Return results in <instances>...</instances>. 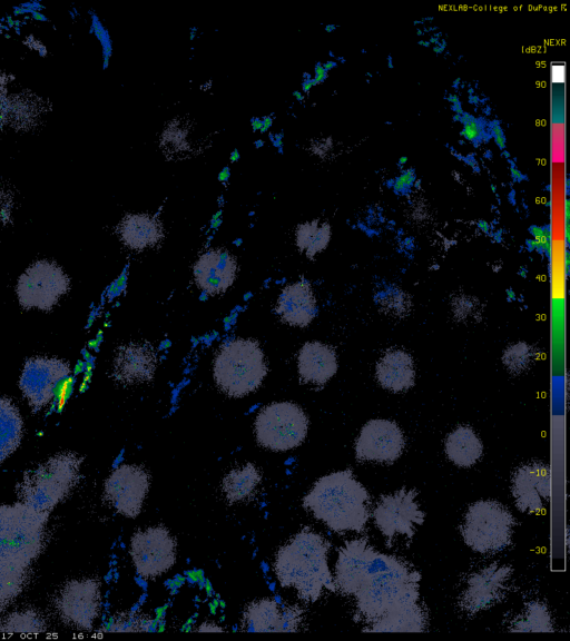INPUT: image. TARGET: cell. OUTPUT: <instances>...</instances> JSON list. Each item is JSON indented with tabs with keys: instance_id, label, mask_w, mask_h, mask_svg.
I'll return each instance as SVG.
<instances>
[{
	"instance_id": "6da1fadb",
	"label": "cell",
	"mask_w": 570,
	"mask_h": 641,
	"mask_svg": "<svg viewBox=\"0 0 570 641\" xmlns=\"http://www.w3.org/2000/svg\"><path fill=\"white\" fill-rule=\"evenodd\" d=\"M421 574L406 562L375 550L366 538L351 540L338 550L336 590L356 600L355 620L384 623L419 607Z\"/></svg>"
},
{
	"instance_id": "7a4b0ae2",
	"label": "cell",
	"mask_w": 570,
	"mask_h": 641,
	"mask_svg": "<svg viewBox=\"0 0 570 641\" xmlns=\"http://www.w3.org/2000/svg\"><path fill=\"white\" fill-rule=\"evenodd\" d=\"M331 543L309 527H303L279 548L274 571L282 588H293L305 602H315L324 589L336 591L328 569Z\"/></svg>"
},
{
	"instance_id": "3957f363",
	"label": "cell",
	"mask_w": 570,
	"mask_h": 641,
	"mask_svg": "<svg viewBox=\"0 0 570 641\" xmlns=\"http://www.w3.org/2000/svg\"><path fill=\"white\" fill-rule=\"evenodd\" d=\"M303 506L334 532H363L370 516V495L351 470L336 471L314 483Z\"/></svg>"
},
{
	"instance_id": "277c9868",
	"label": "cell",
	"mask_w": 570,
	"mask_h": 641,
	"mask_svg": "<svg viewBox=\"0 0 570 641\" xmlns=\"http://www.w3.org/2000/svg\"><path fill=\"white\" fill-rule=\"evenodd\" d=\"M81 463L76 453L63 452L26 471L16 487L19 501L50 514L78 483Z\"/></svg>"
},
{
	"instance_id": "5b68a950",
	"label": "cell",
	"mask_w": 570,
	"mask_h": 641,
	"mask_svg": "<svg viewBox=\"0 0 570 641\" xmlns=\"http://www.w3.org/2000/svg\"><path fill=\"white\" fill-rule=\"evenodd\" d=\"M266 374L264 353L254 339H232L219 348L214 359L215 382L232 397H243L257 389Z\"/></svg>"
},
{
	"instance_id": "8992f818",
	"label": "cell",
	"mask_w": 570,
	"mask_h": 641,
	"mask_svg": "<svg viewBox=\"0 0 570 641\" xmlns=\"http://www.w3.org/2000/svg\"><path fill=\"white\" fill-rule=\"evenodd\" d=\"M48 517L20 501L0 505V554L31 565L43 550Z\"/></svg>"
},
{
	"instance_id": "52a82bcc",
	"label": "cell",
	"mask_w": 570,
	"mask_h": 641,
	"mask_svg": "<svg viewBox=\"0 0 570 641\" xmlns=\"http://www.w3.org/2000/svg\"><path fill=\"white\" fill-rule=\"evenodd\" d=\"M514 519L501 503L481 500L471 504L461 525L465 544L479 553H495L511 543Z\"/></svg>"
},
{
	"instance_id": "ba28073f",
	"label": "cell",
	"mask_w": 570,
	"mask_h": 641,
	"mask_svg": "<svg viewBox=\"0 0 570 641\" xmlns=\"http://www.w3.org/2000/svg\"><path fill=\"white\" fill-rule=\"evenodd\" d=\"M307 428L308 420L304 411L291 402H276L265 406L255 421L257 442L277 452L301 445Z\"/></svg>"
},
{
	"instance_id": "9c48e42d",
	"label": "cell",
	"mask_w": 570,
	"mask_h": 641,
	"mask_svg": "<svg viewBox=\"0 0 570 641\" xmlns=\"http://www.w3.org/2000/svg\"><path fill=\"white\" fill-rule=\"evenodd\" d=\"M53 609L62 623L89 631L101 610V585L97 579L70 580L53 598Z\"/></svg>"
},
{
	"instance_id": "30bf717a",
	"label": "cell",
	"mask_w": 570,
	"mask_h": 641,
	"mask_svg": "<svg viewBox=\"0 0 570 641\" xmlns=\"http://www.w3.org/2000/svg\"><path fill=\"white\" fill-rule=\"evenodd\" d=\"M69 287V277L59 265L38 260L19 277L16 292L23 308L50 310Z\"/></svg>"
},
{
	"instance_id": "8fae6325",
	"label": "cell",
	"mask_w": 570,
	"mask_h": 641,
	"mask_svg": "<svg viewBox=\"0 0 570 641\" xmlns=\"http://www.w3.org/2000/svg\"><path fill=\"white\" fill-rule=\"evenodd\" d=\"M129 552L137 573L155 579L175 564L177 543L165 526L154 525L134 533Z\"/></svg>"
},
{
	"instance_id": "7c38bea8",
	"label": "cell",
	"mask_w": 570,
	"mask_h": 641,
	"mask_svg": "<svg viewBox=\"0 0 570 641\" xmlns=\"http://www.w3.org/2000/svg\"><path fill=\"white\" fill-rule=\"evenodd\" d=\"M415 489L402 487L392 494L383 495L376 503L373 517L376 526L391 545L396 534L412 539L415 526L424 522L425 513L420 510Z\"/></svg>"
},
{
	"instance_id": "4fadbf2b",
	"label": "cell",
	"mask_w": 570,
	"mask_h": 641,
	"mask_svg": "<svg viewBox=\"0 0 570 641\" xmlns=\"http://www.w3.org/2000/svg\"><path fill=\"white\" fill-rule=\"evenodd\" d=\"M150 485L149 473L139 465L116 467L104 484V499L117 513L136 517L141 512Z\"/></svg>"
},
{
	"instance_id": "5bb4252c",
	"label": "cell",
	"mask_w": 570,
	"mask_h": 641,
	"mask_svg": "<svg viewBox=\"0 0 570 641\" xmlns=\"http://www.w3.org/2000/svg\"><path fill=\"white\" fill-rule=\"evenodd\" d=\"M69 374L68 363L61 359L42 356L29 358L24 364L19 387L32 411L37 412L50 403L57 385Z\"/></svg>"
},
{
	"instance_id": "9a60e30c",
	"label": "cell",
	"mask_w": 570,
	"mask_h": 641,
	"mask_svg": "<svg viewBox=\"0 0 570 641\" xmlns=\"http://www.w3.org/2000/svg\"><path fill=\"white\" fill-rule=\"evenodd\" d=\"M512 568L497 562L470 575L460 595L459 605L468 614H476L500 602L508 590Z\"/></svg>"
},
{
	"instance_id": "2e32d148",
	"label": "cell",
	"mask_w": 570,
	"mask_h": 641,
	"mask_svg": "<svg viewBox=\"0 0 570 641\" xmlns=\"http://www.w3.org/2000/svg\"><path fill=\"white\" fill-rule=\"evenodd\" d=\"M405 445L403 432L396 423L375 418L361 430L355 442V456L360 462L393 463Z\"/></svg>"
},
{
	"instance_id": "e0dca14e",
	"label": "cell",
	"mask_w": 570,
	"mask_h": 641,
	"mask_svg": "<svg viewBox=\"0 0 570 641\" xmlns=\"http://www.w3.org/2000/svg\"><path fill=\"white\" fill-rule=\"evenodd\" d=\"M303 623L304 611L299 607L262 599L246 607L240 629L245 632H296Z\"/></svg>"
},
{
	"instance_id": "ac0fdd59",
	"label": "cell",
	"mask_w": 570,
	"mask_h": 641,
	"mask_svg": "<svg viewBox=\"0 0 570 641\" xmlns=\"http://www.w3.org/2000/svg\"><path fill=\"white\" fill-rule=\"evenodd\" d=\"M511 493L519 511L541 513L551 494L549 465L533 462L519 466L511 480Z\"/></svg>"
},
{
	"instance_id": "d6986e66",
	"label": "cell",
	"mask_w": 570,
	"mask_h": 641,
	"mask_svg": "<svg viewBox=\"0 0 570 641\" xmlns=\"http://www.w3.org/2000/svg\"><path fill=\"white\" fill-rule=\"evenodd\" d=\"M157 354L148 343L119 346L112 361V377L126 386L150 382L157 368Z\"/></svg>"
},
{
	"instance_id": "ffe728a7",
	"label": "cell",
	"mask_w": 570,
	"mask_h": 641,
	"mask_svg": "<svg viewBox=\"0 0 570 641\" xmlns=\"http://www.w3.org/2000/svg\"><path fill=\"white\" fill-rule=\"evenodd\" d=\"M193 273L199 288L209 294H219L234 283L237 262L227 249L215 248L200 255Z\"/></svg>"
},
{
	"instance_id": "44dd1931",
	"label": "cell",
	"mask_w": 570,
	"mask_h": 641,
	"mask_svg": "<svg viewBox=\"0 0 570 641\" xmlns=\"http://www.w3.org/2000/svg\"><path fill=\"white\" fill-rule=\"evenodd\" d=\"M297 368L302 382L324 385L337 371L336 354L323 343H306L298 353Z\"/></svg>"
},
{
	"instance_id": "7402d4cb",
	"label": "cell",
	"mask_w": 570,
	"mask_h": 641,
	"mask_svg": "<svg viewBox=\"0 0 570 641\" xmlns=\"http://www.w3.org/2000/svg\"><path fill=\"white\" fill-rule=\"evenodd\" d=\"M276 312L292 326H307L316 314V299L309 284L298 282L286 286L278 297Z\"/></svg>"
},
{
	"instance_id": "603a6c76",
	"label": "cell",
	"mask_w": 570,
	"mask_h": 641,
	"mask_svg": "<svg viewBox=\"0 0 570 641\" xmlns=\"http://www.w3.org/2000/svg\"><path fill=\"white\" fill-rule=\"evenodd\" d=\"M120 240L130 249L144 250L164 238L163 224L149 214H128L117 226Z\"/></svg>"
},
{
	"instance_id": "cb8c5ba5",
	"label": "cell",
	"mask_w": 570,
	"mask_h": 641,
	"mask_svg": "<svg viewBox=\"0 0 570 641\" xmlns=\"http://www.w3.org/2000/svg\"><path fill=\"white\" fill-rule=\"evenodd\" d=\"M375 374L382 387L404 392L414 384L413 359L402 349H390L377 362Z\"/></svg>"
},
{
	"instance_id": "d4e9b609",
	"label": "cell",
	"mask_w": 570,
	"mask_h": 641,
	"mask_svg": "<svg viewBox=\"0 0 570 641\" xmlns=\"http://www.w3.org/2000/svg\"><path fill=\"white\" fill-rule=\"evenodd\" d=\"M444 450L456 466L470 467L481 458L483 445L472 427L460 425L448 435Z\"/></svg>"
},
{
	"instance_id": "484cf974",
	"label": "cell",
	"mask_w": 570,
	"mask_h": 641,
	"mask_svg": "<svg viewBox=\"0 0 570 641\" xmlns=\"http://www.w3.org/2000/svg\"><path fill=\"white\" fill-rule=\"evenodd\" d=\"M262 475L253 463H246L229 471L222 481V492L229 504L244 502L254 496Z\"/></svg>"
},
{
	"instance_id": "4316f807",
	"label": "cell",
	"mask_w": 570,
	"mask_h": 641,
	"mask_svg": "<svg viewBox=\"0 0 570 641\" xmlns=\"http://www.w3.org/2000/svg\"><path fill=\"white\" fill-rule=\"evenodd\" d=\"M30 565L0 554V613L23 591Z\"/></svg>"
},
{
	"instance_id": "83f0119b",
	"label": "cell",
	"mask_w": 570,
	"mask_h": 641,
	"mask_svg": "<svg viewBox=\"0 0 570 641\" xmlns=\"http://www.w3.org/2000/svg\"><path fill=\"white\" fill-rule=\"evenodd\" d=\"M22 437V418L10 400L0 396V462L19 446Z\"/></svg>"
},
{
	"instance_id": "f1b7e54d",
	"label": "cell",
	"mask_w": 570,
	"mask_h": 641,
	"mask_svg": "<svg viewBox=\"0 0 570 641\" xmlns=\"http://www.w3.org/2000/svg\"><path fill=\"white\" fill-rule=\"evenodd\" d=\"M510 632H553L551 614L540 601H530L508 628Z\"/></svg>"
},
{
	"instance_id": "f546056e",
	"label": "cell",
	"mask_w": 570,
	"mask_h": 641,
	"mask_svg": "<svg viewBox=\"0 0 570 641\" xmlns=\"http://www.w3.org/2000/svg\"><path fill=\"white\" fill-rule=\"evenodd\" d=\"M191 125L181 118L171 120L160 136V148L167 157L183 156L191 151Z\"/></svg>"
},
{
	"instance_id": "4dcf8cb0",
	"label": "cell",
	"mask_w": 570,
	"mask_h": 641,
	"mask_svg": "<svg viewBox=\"0 0 570 641\" xmlns=\"http://www.w3.org/2000/svg\"><path fill=\"white\" fill-rule=\"evenodd\" d=\"M47 630L43 615L36 609L18 610L0 619L1 633L38 634Z\"/></svg>"
},
{
	"instance_id": "1f68e13d",
	"label": "cell",
	"mask_w": 570,
	"mask_h": 641,
	"mask_svg": "<svg viewBox=\"0 0 570 641\" xmlns=\"http://www.w3.org/2000/svg\"><path fill=\"white\" fill-rule=\"evenodd\" d=\"M330 235V226L326 223L314 220L297 226L295 240L298 249L312 259L326 247Z\"/></svg>"
},
{
	"instance_id": "d6a6232c",
	"label": "cell",
	"mask_w": 570,
	"mask_h": 641,
	"mask_svg": "<svg viewBox=\"0 0 570 641\" xmlns=\"http://www.w3.org/2000/svg\"><path fill=\"white\" fill-rule=\"evenodd\" d=\"M375 302L387 315L403 317L411 310V298L401 288L390 285L375 294Z\"/></svg>"
},
{
	"instance_id": "836d02e7",
	"label": "cell",
	"mask_w": 570,
	"mask_h": 641,
	"mask_svg": "<svg viewBox=\"0 0 570 641\" xmlns=\"http://www.w3.org/2000/svg\"><path fill=\"white\" fill-rule=\"evenodd\" d=\"M534 357V348L527 343L519 342L504 351L502 363L510 374L521 375L532 366Z\"/></svg>"
},
{
	"instance_id": "e575fe53",
	"label": "cell",
	"mask_w": 570,
	"mask_h": 641,
	"mask_svg": "<svg viewBox=\"0 0 570 641\" xmlns=\"http://www.w3.org/2000/svg\"><path fill=\"white\" fill-rule=\"evenodd\" d=\"M153 620L146 613L121 612L115 614L106 627V632H144L151 628Z\"/></svg>"
},
{
	"instance_id": "d590c367",
	"label": "cell",
	"mask_w": 570,
	"mask_h": 641,
	"mask_svg": "<svg viewBox=\"0 0 570 641\" xmlns=\"http://www.w3.org/2000/svg\"><path fill=\"white\" fill-rule=\"evenodd\" d=\"M451 307L458 322L472 323L481 319V304L474 296L468 294L455 295L451 300Z\"/></svg>"
},
{
	"instance_id": "8d00e7d4",
	"label": "cell",
	"mask_w": 570,
	"mask_h": 641,
	"mask_svg": "<svg viewBox=\"0 0 570 641\" xmlns=\"http://www.w3.org/2000/svg\"><path fill=\"white\" fill-rule=\"evenodd\" d=\"M196 631L199 632H223L224 629L214 622H204Z\"/></svg>"
},
{
	"instance_id": "74e56055",
	"label": "cell",
	"mask_w": 570,
	"mask_h": 641,
	"mask_svg": "<svg viewBox=\"0 0 570 641\" xmlns=\"http://www.w3.org/2000/svg\"><path fill=\"white\" fill-rule=\"evenodd\" d=\"M7 199L8 197L0 189V218H3L4 215L9 214V204Z\"/></svg>"
}]
</instances>
